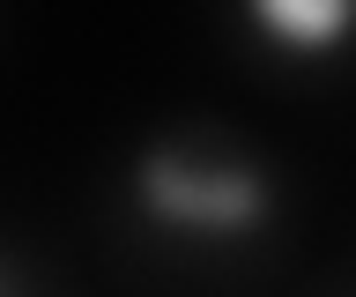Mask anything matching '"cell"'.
<instances>
[{
  "instance_id": "6da1fadb",
  "label": "cell",
  "mask_w": 356,
  "mask_h": 297,
  "mask_svg": "<svg viewBox=\"0 0 356 297\" xmlns=\"http://www.w3.org/2000/svg\"><path fill=\"white\" fill-rule=\"evenodd\" d=\"M127 208L156 238L193 252H238L275 230V171L260 149L230 141L222 127H171L149 134L127 163Z\"/></svg>"
},
{
  "instance_id": "7a4b0ae2",
  "label": "cell",
  "mask_w": 356,
  "mask_h": 297,
  "mask_svg": "<svg viewBox=\"0 0 356 297\" xmlns=\"http://www.w3.org/2000/svg\"><path fill=\"white\" fill-rule=\"evenodd\" d=\"M238 15L282 60H334L349 38V0H238Z\"/></svg>"
},
{
  "instance_id": "3957f363",
  "label": "cell",
  "mask_w": 356,
  "mask_h": 297,
  "mask_svg": "<svg viewBox=\"0 0 356 297\" xmlns=\"http://www.w3.org/2000/svg\"><path fill=\"white\" fill-rule=\"evenodd\" d=\"M0 297H38V282L22 275V260H15V252H0Z\"/></svg>"
}]
</instances>
